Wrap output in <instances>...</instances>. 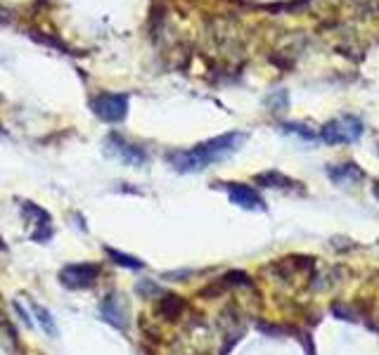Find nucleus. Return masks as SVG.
<instances>
[{"instance_id": "nucleus-1", "label": "nucleus", "mask_w": 379, "mask_h": 355, "mask_svg": "<svg viewBox=\"0 0 379 355\" xmlns=\"http://www.w3.org/2000/svg\"><path fill=\"white\" fill-rule=\"evenodd\" d=\"M247 136L244 133H226V136L211 138L206 142L195 144L192 149H175L166 154V161L171 169L178 173H199V171L209 169L216 161L230 159L235 152L244 144Z\"/></svg>"}, {"instance_id": "nucleus-2", "label": "nucleus", "mask_w": 379, "mask_h": 355, "mask_svg": "<svg viewBox=\"0 0 379 355\" xmlns=\"http://www.w3.org/2000/svg\"><path fill=\"white\" fill-rule=\"evenodd\" d=\"M362 121L354 114L339 116L320 128V140L327 144H354L362 138Z\"/></svg>"}, {"instance_id": "nucleus-3", "label": "nucleus", "mask_w": 379, "mask_h": 355, "mask_svg": "<svg viewBox=\"0 0 379 355\" xmlns=\"http://www.w3.org/2000/svg\"><path fill=\"white\" fill-rule=\"evenodd\" d=\"M93 114L105 123H121L128 114V95L124 93H100L90 100Z\"/></svg>"}, {"instance_id": "nucleus-4", "label": "nucleus", "mask_w": 379, "mask_h": 355, "mask_svg": "<svg viewBox=\"0 0 379 355\" xmlns=\"http://www.w3.org/2000/svg\"><path fill=\"white\" fill-rule=\"evenodd\" d=\"M105 154L116 161H121V164L126 166H133V169H138V166H145L147 164V152L142 147H138V144L128 142L126 138L116 136V133H111V136H107L105 140Z\"/></svg>"}, {"instance_id": "nucleus-5", "label": "nucleus", "mask_w": 379, "mask_h": 355, "mask_svg": "<svg viewBox=\"0 0 379 355\" xmlns=\"http://www.w3.org/2000/svg\"><path fill=\"white\" fill-rule=\"evenodd\" d=\"M98 263H72L60 270V282L69 289H90L100 277Z\"/></svg>"}, {"instance_id": "nucleus-6", "label": "nucleus", "mask_w": 379, "mask_h": 355, "mask_svg": "<svg viewBox=\"0 0 379 355\" xmlns=\"http://www.w3.org/2000/svg\"><path fill=\"white\" fill-rule=\"evenodd\" d=\"M228 197L232 204H237L239 208H249V211H266V202L252 185L244 182H226Z\"/></svg>"}, {"instance_id": "nucleus-7", "label": "nucleus", "mask_w": 379, "mask_h": 355, "mask_svg": "<svg viewBox=\"0 0 379 355\" xmlns=\"http://www.w3.org/2000/svg\"><path fill=\"white\" fill-rule=\"evenodd\" d=\"M327 178L334 185H356V182L365 180V171L360 169L356 161H346V164H329Z\"/></svg>"}, {"instance_id": "nucleus-8", "label": "nucleus", "mask_w": 379, "mask_h": 355, "mask_svg": "<svg viewBox=\"0 0 379 355\" xmlns=\"http://www.w3.org/2000/svg\"><path fill=\"white\" fill-rule=\"evenodd\" d=\"M100 315H102V320L107 325L114 327V330L126 332L128 313H126L124 303L119 301V296H107V299H102V303H100Z\"/></svg>"}, {"instance_id": "nucleus-9", "label": "nucleus", "mask_w": 379, "mask_h": 355, "mask_svg": "<svg viewBox=\"0 0 379 355\" xmlns=\"http://www.w3.org/2000/svg\"><path fill=\"white\" fill-rule=\"evenodd\" d=\"M254 180L263 187H273V190H296L301 182H294L292 178H287L280 171H263V173L254 175Z\"/></svg>"}, {"instance_id": "nucleus-10", "label": "nucleus", "mask_w": 379, "mask_h": 355, "mask_svg": "<svg viewBox=\"0 0 379 355\" xmlns=\"http://www.w3.org/2000/svg\"><path fill=\"white\" fill-rule=\"evenodd\" d=\"M185 310V301L180 299V296H173V294H166L162 301H159V313L164 317H169V320H175V317H180Z\"/></svg>"}, {"instance_id": "nucleus-11", "label": "nucleus", "mask_w": 379, "mask_h": 355, "mask_svg": "<svg viewBox=\"0 0 379 355\" xmlns=\"http://www.w3.org/2000/svg\"><path fill=\"white\" fill-rule=\"evenodd\" d=\"M105 254L111 258V263H116V266H121V268H128V270H142V268H145V263H142L140 258L128 256L124 251L111 249V246H105Z\"/></svg>"}, {"instance_id": "nucleus-12", "label": "nucleus", "mask_w": 379, "mask_h": 355, "mask_svg": "<svg viewBox=\"0 0 379 355\" xmlns=\"http://www.w3.org/2000/svg\"><path fill=\"white\" fill-rule=\"evenodd\" d=\"M29 303H31V310H34L36 320H39V325L43 327V332H45V334H50V336H57V325H55V320H52V315L47 313L43 305L36 303L34 299H31Z\"/></svg>"}, {"instance_id": "nucleus-13", "label": "nucleus", "mask_w": 379, "mask_h": 355, "mask_svg": "<svg viewBox=\"0 0 379 355\" xmlns=\"http://www.w3.org/2000/svg\"><path fill=\"white\" fill-rule=\"evenodd\" d=\"M226 287H247V289H252L254 287V279L247 275V272H242V270H232V272H228L226 277L221 279Z\"/></svg>"}, {"instance_id": "nucleus-14", "label": "nucleus", "mask_w": 379, "mask_h": 355, "mask_svg": "<svg viewBox=\"0 0 379 355\" xmlns=\"http://www.w3.org/2000/svg\"><path fill=\"white\" fill-rule=\"evenodd\" d=\"M282 131L285 133H292V136H299V138H303V140H320V136L313 128H308V126H303V123H282Z\"/></svg>"}, {"instance_id": "nucleus-15", "label": "nucleus", "mask_w": 379, "mask_h": 355, "mask_svg": "<svg viewBox=\"0 0 379 355\" xmlns=\"http://www.w3.org/2000/svg\"><path fill=\"white\" fill-rule=\"evenodd\" d=\"M136 292L140 296H145V299H152V296L159 294V287L152 282V279H140V282L136 284Z\"/></svg>"}, {"instance_id": "nucleus-16", "label": "nucleus", "mask_w": 379, "mask_h": 355, "mask_svg": "<svg viewBox=\"0 0 379 355\" xmlns=\"http://www.w3.org/2000/svg\"><path fill=\"white\" fill-rule=\"evenodd\" d=\"M14 310H17V315L24 320V325L26 327H34V322H31V317H29V313H26L24 308H21V303H14Z\"/></svg>"}, {"instance_id": "nucleus-17", "label": "nucleus", "mask_w": 379, "mask_h": 355, "mask_svg": "<svg viewBox=\"0 0 379 355\" xmlns=\"http://www.w3.org/2000/svg\"><path fill=\"white\" fill-rule=\"evenodd\" d=\"M303 346H306V353L308 355H318L316 353V346H313V338L308 336V334H303Z\"/></svg>"}, {"instance_id": "nucleus-18", "label": "nucleus", "mask_w": 379, "mask_h": 355, "mask_svg": "<svg viewBox=\"0 0 379 355\" xmlns=\"http://www.w3.org/2000/svg\"><path fill=\"white\" fill-rule=\"evenodd\" d=\"M372 190H375V197L379 199V180L375 182V187H372Z\"/></svg>"}, {"instance_id": "nucleus-19", "label": "nucleus", "mask_w": 379, "mask_h": 355, "mask_svg": "<svg viewBox=\"0 0 379 355\" xmlns=\"http://www.w3.org/2000/svg\"><path fill=\"white\" fill-rule=\"evenodd\" d=\"M0 133H3V126H0Z\"/></svg>"}, {"instance_id": "nucleus-20", "label": "nucleus", "mask_w": 379, "mask_h": 355, "mask_svg": "<svg viewBox=\"0 0 379 355\" xmlns=\"http://www.w3.org/2000/svg\"><path fill=\"white\" fill-rule=\"evenodd\" d=\"M377 154H379V147H377Z\"/></svg>"}]
</instances>
